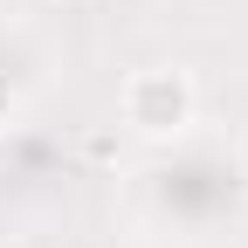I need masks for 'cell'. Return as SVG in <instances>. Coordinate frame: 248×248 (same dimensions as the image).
Wrapping results in <instances>:
<instances>
[{
	"instance_id": "1",
	"label": "cell",
	"mask_w": 248,
	"mask_h": 248,
	"mask_svg": "<svg viewBox=\"0 0 248 248\" xmlns=\"http://www.w3.org/2000/svg\"><path fill=\"white\" fill-rule=\"evenodd\" d=\"M124 124L145 138H172L193 124V83L179 69H138L124 83Z\"/></svg>"
}]
</instances>
